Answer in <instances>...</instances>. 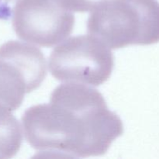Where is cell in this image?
Returning a JSON list of instances; mask_svg holds the SVG:
<instances>
[{
	"instance_id": "cell-1",
	"label": "cell",
	"mask_w": 159,
	"mask_h": 159,
	"mask_svg": "<svg viewBox=\"0 0 159 159\" xmlns=\"http://www.w3.org/2000/svg\"><path fill=\"white\" fill-rule=\"evenodd\" d=\"M22 124L34 149L75 158L105 155L124 133L122 120L109 110L102 95L73 82L54 89L49 104L27 109Z\"/></svg>"
},
{
	"instance_id": "cell-2",
	"label": "cell",
	"mask_w": 159,
	"mask_h": 159,
	"mask_svg": "<svg viewBox=\"0 0 159 159\" xmlns=\"http://www.w3.org/2000/svg\"><path fill=\"white\" fill-rule=\"evenodd\" d=\"M90 35L110 49L159 42V2L156 0H104L87 21Z\"/></svg>"
},
{
	"instance_id": "cell-3",
	"label": "cell",
	"mask_w": 159,
	"mask_h": 159,
	"mask_svg": "<svg viewBox=\"0 0 159 159\" xmlns=\"http://www.w3.org/2000/svg\"><path fill=\"white\" fill-rule=\"evenodd\" d=\"M48 66L53 77L61 82L99 86L111 75L114 57L96 37L77 36L53 50Z\"/></svg>"
},
{
	"instance_id": "cell-4",
	"label": "cell",
	"mask_w": 159,
	"mask_h": 159,
	"mask_svg": "<svg viewBox=\"0 0 159 159\" xmlns=\"http://www.w3.org/2000/svg\"><path fill=\"white\" fill-rule=\"evenodd\" d=\"M46 75V60L38 48L17 40L0 47V102L10 110H17Z\"/></svg>"
},
{
	"instance_id": "cell-5",
	"label": "cell",
	"mask_w": 159,
	"mask_h": 159,
	"mask_svg": "<svg viewBox=\"0 0 159 159\" xmlns=\"http://www.w3.org/2000/svg\"><path fill=\"white\" fill-rule=\"evenodd\" d=\"M12 23L19 38L50 48L71 34L75 16L57 0H17Z\"/></svg>"
},
{
	"instance_id": "cell-6",
	"label": "cell",
	"mask_w": 159,
	"mask_h": 159,
	"mask_svg": "<svg viewBox=\"0 0 159 159\" xmlns=\"http://www.w3.org/2000/svg\"><path fill=\"white\" fill-rule=\"evenodd\" d=\"M23 141L21 126L12 110L0 102V158H12Z\"/></svg>"
},
{
	"instance_id": "cell-7",
	"label": "cell",
	"mask_w": 159,
	"mask_h": 159,
	"mask_svg": "<svg viewBox=\"0 0 159 159\" xmlns=\"http://www.w3.org/2000/svg\"><path fill=\"white\" fill-rule=\"evenodd\" d=\"M61 6L68 10L85 12L97 7L104 0H57Z\"/></svg>"
}]
</instances>
